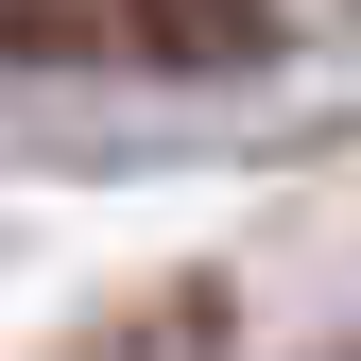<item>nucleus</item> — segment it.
<instances>
[{
	"instance_id": "1",
	"label": "nucleus",
	"mask_w": 361,
	"mask_h": 361,
	"mask_svg": "<svg viewBox=\"0 0 361 361\" xmlns=\"http://www.w3.org/2000/svg\"><path fill=\"white\" fill-rule=\"evenodd\" d=\"M18 52H138V69H258L276 18L258 0H0Z\"/></svg>"
}]
</instances>
